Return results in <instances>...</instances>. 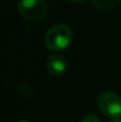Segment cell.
<instances>
[{
	"mask_svg": "<svg viewBox=\"0 0 121 122\" xmlns=\"http://www.w3.org/2000/svg\"><path fill=\"white\" fill-rule=\"evenodd\" d=\"M71 41V30L65 24H56L51 26L44 37L45 47L50 51L57 52L65 49Z\"/></svg>",
	"mask_w": 121,
	"mask_h": 122,
	"instance_id": "1",
	"label": "cell"
},
{
	"mask_svg": "<svg viewBox=\"0 0 121 122\" xmlns=\"http://www.w3.org/2000/svg\"><path fill=\"white\" fill-rule=\"evenodd\" d=\"M18 12L29 21H38L46 15L47 5L44 0H20L18 2Z\"/></svg>",
	"mask_w": 121,
	"mask_h": 122,
	"instance_id": "2",
	"label": "cell"
},
{
	"mask_svg": "<svg viewBox=\"0 0 121 122\" xmlns=\"http://www.w3.org/2000/svg\"><path fill=\"white\" fill-rule=\"evenodd\" d=\"M97 107L108 119L119 117L121 115V97L113 91H103L97 97Z\"/></svg>",
	"mask_w": 121,
	"mask_h": 122,
	"instance_id": "3",
	"label": "cell"
},
{
	"mask_svg": "<svg viewBox=\"0 0 121 122\" xmlns=\"http://www.w3.org/2000/svg\"><path fill=\"white\" fill-rule=\"evenodd\" d=\"M46 69L51 75L61 76L67 70V61L63 56L53 53L46 59Z\"/></svg>",
	"mask_w": 121,
	"mask_h": 122,
	"instance_id": "4",
	"label": "cell"
},
{
	"mask_svg": "<svg viewBox=\"0 0 121 122\" xmlns=\"http://www.w3.org/2000/svg\"><path fill=\"white\" fill-rule=\"evenodd\" d=\"M91 2L99 10H110L115 7L120 0H91Z\"/></svg>",
	"mask_w": 121,
	"mask_h": 122,
	"instance_id": "5",
	"label": "cell"
},
{
	"mask_svg": "<svg viewBox=\"0 0 121 122\" xmlns=\"http://www.w3.org/2000/svg\"><path fill=\"white\" fill-rule=\"evenodd\" d=\"M81 122H101V120L96 116V115H93V114H89V115H85Z\"/></svg>",
	"mask_w": 121,
	"mask_h": 122,
	"instance_id": "6",
	"label": "cell"
},
{
	"mask_svg": "<svg viewBox=\"0 0 121 122\" xmlns=\"http://www.w3.org/2000/svg\"><path fill=\"white\" fill-rule=\"evenodd\" d=\"M109 122H121L120 116H119V117H113V119H110V121Z\"/></svg>",
	"mask_w": 121,
	"mask_h": 122,
	"instance_id": "7",
	"label": "cell"
},
{
	"mask_svg": "<svg viewBox=\"0 0 121 122\" xmlns=\"http://www.w3.org/2000/svg\"><path fill=\"white\" fill-rule=\"evenodd\" d=\"M69 1H71V2H81L83 0H69Z\"/></svg>",
	"mask_w": 121,
	"mask_h": 122,
	"instance_id": "8",
	"label": "cell"
},
{
	"mask_svg": "<svg viewBox=\"0 0 121 122\" xmlns=\"http://www.w3.org/2000/svg\"><path fill=\"white\" fill-rule=\"evenodd\" d=\"M19 122H27V121H19Z\"/></svg>",
	"mask_w": 121,
	"mask_h": 122,
	"instance_id": "9",
	"label": "cell"
}]
</instances>
